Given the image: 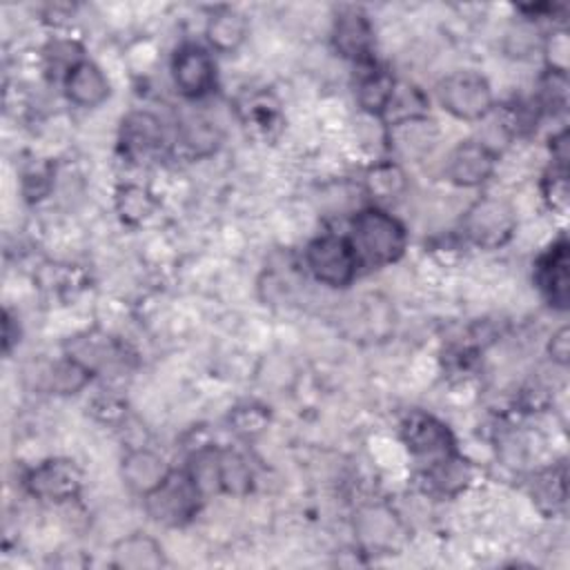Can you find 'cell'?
<instances>
[{
	"instance_id": "cell-1",
	"label": "cell",
	"mask_w": 570,
	"mask_h": 570,
	"mask_svg": "<svg viewBox=\"0 0 570 570\" xmlns=\"http://www.w3.org/2000/svg\"><path fill=\"white\" fill-rule=\"evenodd\" d=\"M350 240L361 267H385L396 263L407 245L405 225L383 207H363L352 220Z\"/></svg>"
},
{
	"instance_id": "cell-2",
	"label": "cell",
	"mask_w": 570,
	"mask_h": 570,
	"mask_svg": "<svg viewBox=\"0 0 570 570\" xmlns=\"http://www.w3.org/2000/svg\"><path fill=\"white\" fill-rule=\"evenodd\" d=\"M203 499V490L196 485L187 470H171L160 488L142 497L149 519L167 528L187 525L198 514Z\"/></svg>"
},
{
	"instance_id": "cell-3",
	"label": "cell",
	"mask_w": 570,
	"mask_h": 570,
	"mask_svg": "<svg viewBox=\"0 0 570 570\" xmlns=\"http://www.w3.org/2000/svg\"><path fill=\"white\" fill-rule=\"evenodd\" d=\"M305 265L309 274L327 287H347L358 269L361 261L350 236L343 234H323L307 243Z\"/></svg>"
},
{
	"instance_id": "cell-4",
	"label": "cell",
	"mask_w": 570,
	"mask_h": 570,
	"mask_svg": "<svg viewBox=\"0 0 570 570\" xmlns=\"http://www.w3.org/2000/svg\"><path fill=\"white\" fill-rule=\"evenodd\" d=\"M436 96L450 116L470 122L485 118L494 107V94L488 78L470 69L445 76L436 87Z\"/></svg>"
},
{
	"instance_id": "cell-5",
	"label": "cell",
	"mask_w": 570,
	"mask_h": 570,
	"mask_svg": "<svg viewBox=\"0 0 570 570\" xmlns=\"http://www.w3.org/2000/svg\"><path fill=\"white\" fill-rule=\"evenodd\" d=\"M517 229V214L512 205L497 196H481L463 216L465 238L481 249L503 247Z\"/></svg>"
},
{
	"instance_id": "cell-6",
	"label": "cell",
	"mask_w": 570,
	"mask_h": 570,
	"mask_svg": "<svg viewBox=\"0 0 570 570\" xmlns=\"http://www.w3.org/2000/svg\"><path fill=\"white\" fill-rule=\"evenodd\" d=\"M216 60L212 51L196 42L180 45L171 56V80L180 96L189 100L205 98L216 87Z\"/></svg>"
},
{
	"instance_id": "cell-7",
	"label": "cell",
	"mask_w": 570,
	"mask_h": 570,
	"mask_svg": "<svg viewBox=\"0 0 570 570\" xmlns=\"http://www.w3.org/2000/svg\"><path fill=\"white\" fill-rule=\"evenodd\" d=\"M24 488L40 501L65 503L80 494L82 470L76 465V461L65 456L47 459L27 472Z\"/></svg>"
},
{
	"instance_id": "cell-8",
	"label": "cell",
	"mask_w": 570,
	"mask_h": 570,
	"mask_svg": "<svg viewBox=\"0 0 570 570\" xmlns=\"http://www.w3.org/2000/svg\"><path fill=\"white\" fill-rule=\"evenodd\" d=\"M401 441L412 456L421 461H436L454 452V439L450 428L436 416L414 410L401 421Z\"/></svg>"
},
{
	"instance_id": "cell-9",
	"label": "cell",
	"mask_w": 570,
	"mask_h": 570,
	"mask_svg": "<svg viewBox=\"0 0 570 570\" xmlns=\"http://www.w3.org/2000/svg\"><path fill=\"white\" fill-rule=\"evenodd\" d=\"M568 240L559 236L543 249L534 263V285L546 303L559 312L570 303V274H568Z\"/></svg>"
},
{
	"instance_id": "cell-10",
	"label": "cell",
	"mask_w": 570,
	"mask_h": 570,
	"mask_svg": "<svg viewBox=\"0 0 570 570\" xmlns=\"http://www.w3.org/2000/svg\"><path fill=\"white\" fill-rule=\"evenodd\" d=\"M118 147L134 163L154 160L165 147V127L151 111H129L120 120Z\"/></svg>"
},
{
	"instance_id": "cell-11",
	"label": "cell",
	"mask_w": 570,
	"mask_h": 570,
	"mask_svg": "<svg viewBox=\"0 0 570 570\" xmlns=\"http://www.w3.org/2000/svg\"><path fill=\"white\" fill-rule=\"evenodd\" d=\"M497 167V151L483 140H461L445 160L448 178L459 187H479L483 185Z\"/></svg>"
},
{
	"instance_id": "cell-12",
	"label": "cell",
	"mask_w": 570,
	"mask_h": 570,
	"mask_svg": "<svg viewBox=\"0 0 570 570\" xmlns=\"http://www.w3.org/2000/svg\"><path fill=\"white\" fill-rule=\"evenodd\" d=\"M332 45L343 58H347L356 65L370 62L372 49H374V29H372L367 16L358 9L341 11L334 20Z\"/></svg>"
},
{
	"instance_id": "cell-13",
	"label": "cell",
	"mask_w": 570,
	"mask_h": 570,
	"mask_svg": "<svg viewBox=\"0 0 570 570\" xmlns=\"http://www.w3.org/2000/svg\"><path fill=\"white\" fill-rule=\"evenodd\" d=\"M169 474V463L149 448H131L120 461V476L125 485L138 497L151 494L167 481Z\"/></svg>"
},
{
	"instance_id": "cell-14",
	"label": "cell",
	"mask_w": 570,
	"mask_h": 570,
	"mask_svg": "<svg viewBox=\"0 0 570 570\" xmlns=\"http://www.w3.org/2000/svg\"><path fill=\"white\" fill-rule=\"evenodd\" d=\"M62 89H65L67 100L82 109H96L111 96L109 78L96 62H91L87 58L76 62L62 76Z\"/></svg>"
},
{
	"instance_id": "cell-15",
	"label": "cell",
	"mask_w": 570,
	"mask_h": 570,
	"mask_svg": "<svg viewBox=\"0 0 570 570\" xmlns=\"http://www.w3.org/2000/svg\"><path fill=\"white\" fill-rule=\"evenodd\" d=\"M111 563L125 570H156L167 563L163 546L147 532H131L111 548Z\"/></svg>"
},
{
	"instance_id": "cell-16",
	"label": "cell",
	"mask_w": 570,
	"mask_h": 570,
	"mask_svg": "<svg viewBox=\"0 0 570 570\" xmlns=\"http://www.w3.org/2000/svg\"><path fill=\"white\" fill-rule=\"evenodd\" d=\"M358 69L361 71L356 78V102L365 114L381 118L394 94L396 80L392 78V73L381 69L374 60L358 65Z\"/></svg>"
},
{
	"instance_id": "cell-17",
	"label": "cell",
	"mask_w": 570,
	"mask_h": 570,
	"mask_svg": "<svg viewBox=\"0 0 570 570\" xmlns=\"http://www.w3.org/2000/svg\"><path fill=\"white\" fill-rule=\"evenodd\" d=\"M249 36V20L236 9L216 11L205 27L207 45L220 53H234Z\"/></svg>"
},
{
	"instance_id": "cell-18",
	"label": "cell",
	"mask_w": 570,
	"mask_h": 570,
	"mask_svg": "<svg viewBox=\"0 0 570 570\" xmlns=\"http://www.w3.org/2000/svg\"><path fill=\"white\" fill-rule=\"evenodd\" d=\"M390 147L396 149L401 156H421L432 149L436 140V127L428 116H416L407 120H399L387 125Z\"/></svg>"
},
{
	"instance_id": "cell-19",
	"label": "cell",
	"mask_w": 570,
	"mask_h": 570,
	"mask_svg": "<svg viewBox=\"0 0 570 570\" xmlns=\"http://www.w3.org/2000/svg\"><path fill=\"white\" fill-rule=\"evenodd\" d=\"M425 476L432 483V488L439 490L441 494H456L472 481V468L454 450V452L428 463Z\"/></svg>"
},
{
	"instance_id": "cell-20",
	"label": "cell",
	"mask_w": 570,
	"mask_h": 570,
	"mask_svg": "<svg viewBox=\"0 0 570 570\" xmlns=\"http://www.w3.org/2000/svg\"><path fill=\"white\" fill-rule=\"evenodd\" d=\"M407 187V176L396 160L374 163L365 171V191L374 200H392L399 198Z\"/></svg>"
},
{
	"instance_id": "cell-21",
	"label": "cell",
	"mask_w": 570,
	"mask_h": 570,
	"mask_svg": "<svg viewBox=\"0 0 570 570\" xmlns=\"http://www.w3.org/2000/svg\"><path fill=\"white\" fill-rule=\"evenodd\" d=\"M91 376H94V370L85 361H80L73 354H67L49 367L47 385L53 394L67 396V394L80 392L91 381Z\"/></svg>"
},
{
	"instance_id": "cell-22",
	"label": "cell",
	"mask_w": 570,
	"mask_h": 570,
	"mask_svg": "<svg viewBox=\"0 0 570 570\" xmlns=\"http://www.w3.org/2000/svg\"><path fill=\"white\" fill-rule=\"evenodd\" d=\"M252 468L236 450H218V492L243 497L252 490Z\"/></svg>"
},
{
	"instance_id": "cell-23",
	"label": "cell",
	"mask_w": 570,
	"mask_h": 570,
	"mask_svg": "<svg viewBox=\"0 0 570 570\" xmlns=\"http://www.w3.org/2000/svg\"><path fill=\"white\" fill-rule=\"evenodd\" d=\"M114 203H116V212H118L120 220L127 225H140L158 207V200L154 198V194L149 189H145L140 185H131V183L120 185L116 189Z\"/></svg>"
},
{
	"instance_id": "cell-24",
	"label": "cell",
	"mask_w": 570,
	"mask_h": 570,
	"mask_svg": "<svg viewBox=\"0 0 570 570\" xmlns=\"http://www.w3.org/2000/svg\"><path fill=\"white\" fill-rule=\"evenodd\" d=\"M178 140L183 142V147L191 156L205 158V156H212L218 149L220 131H218V127L212 120L194 116V118H187V120L180 122Z\"/></svg>"
},
{
	"instance_id": "cell-25",
	"label": "cell",
	"mask_w": 570,
	"mask_h": 570,
	"mask_svg": "<svg viewBox=\"0 0 570 570\" xmlns=\"http://www.w3.org/2000/svg\"><path fill=\"white\" fill-rule=\"evenodd\" d=\"M541 194L550 209L563 214L568 207V167L552 165L541 180Z\"/></svg>"
},
{
	"instance_id": "cell-26",
	"label": "cell",
	"mask_w": 570,
	"mask_h": 570,
	"mask_svg": "<svg viewBox=\"0 0 570 570\" xmlns=\"http://www.w3.org/2000/svg\"><path fill=\"white\" fill-rule=\"evenodd\" d=\"M543 56H546V67L552 73H563L568 76V65H570V38L566 29H554L546 40H543Z\"/></svg>"
},
{
	"instance_id": "cell-27",
	"label": "cell",
	"mask_w": 570,
	"mask_h": 570,
	"mask_svg": "<svg viewBox=\"0 0 570 570\" xmlns=\"http://www.w3.org/2000/svg\"><path fill=\"white\" fill-rule=\"evenodd\" d=\"M51 185H53V167L49 163L36 165L22 176V191L29 200H40L42 196H47Z\"/></svg>"
},
{
	"instance_id": "cell-28",
	"label": "cell",
	"mask_w": 570,
	"mask_h": 570,
	"mask_svg": "<svg viewBox=\"0 0 570 570\" xmlns=\"http://www.w3.org/2000/svg\"><path fill=\"white\" fill-rule=\"evenodd\" d=\"M267 412L258 405H245V407H236L232 414H229V421L234 425V430L243 436H249V434H258L265 425H267Z\"/></svg>"
},
{
	"instance_id": "cell-29",
	"label": "cell",
	"mask_w": 570,
	"mask_h": 570,
	"mask_svg": "<svg viewBox=\"0 0 570 570\" xmlns=\"http://www.w3.org/2000/svg\"><path fill=\"white\" fill-rule=\"evenodd\" d=\"M548 354L561 367H566L570 363V330H568V325H561L557 332H552V336L548 341Z\"/></svg>"
}]
</instances>
